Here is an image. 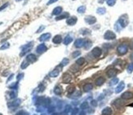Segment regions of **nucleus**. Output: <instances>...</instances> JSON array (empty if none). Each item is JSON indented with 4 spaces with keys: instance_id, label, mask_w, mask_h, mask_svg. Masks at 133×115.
<instances>
[{
    "instance_id": "1",
    "label": "nucleus",
    "mask_w": 133,
    "mask_h": 115,
    "mask_svg": "<svg viewBox=\"0 0 133 115\" xmlns=\"http://www.w3.org/2000/svg\"><path fill=\"white\" fill-rule=\"evenodd\" d=\"M32 48H33V42H30L29 44H26V45H23V46L21 47V52L20 53V56L22 57L24 55H25L29 51L31 50Z\"/></svg>"
},
{
    "instance_id": "2",
    "label": "nucleus",
    "mask_w": 133,
    "mask_h": 115,
    "mask_svg": "<svg viewBox=\"0 0 133 115\" xmlns=\"http://www.w3.org/2000/svg\"><path fill=\"white\" fill-rule=\"evenodd\" d=\"M128 50V46L126 44H121L120 45H118V47L117 48V53L118 55H124L127 53Z\"/></svg>"
},
{
    "instance_id": "3",
    "label": "nucleus",
    "mask_w": 133,
    "mask_h": 115,
    "mask_svg": "<svg viewBox=\"0 0 133 115\" xmlns=\"http://www.w3.org/2000/svg\"><path fill=\"white\" fill-rule=\"evenodd\" d=\"M118 21V23L121 25V26H122V28H125V27H126L128 25V23H129V20H128L127 15L124 14V15L121 16Z\"/></svg>"
},
{
    "instance_id": "4",
    "label": "nucleus",
    "mask_w": 133,
    "mask_h": 115,
    "mask_svg": "<svg viewBox=\"0 0 133 115\" xmlns=\"http://www.w3.org/2000/svg\"><path fill=\"white\" fill-rule=\"evenodd\" d=\"M22 24H21V21H17V22L14 23V24L11 26V27H10V29L8 30V33H10V35H11L12 33L16 32V31H17L19 29H21V27L22 26Z\"/></svg>"
},
{
    "instance_id": "5",
    "label": "nucleus",
    "mask_w": 133,
    "mask_h": 115,
    "mask_svg": "<svg viewBox=\"0 0 133 115\" xmlns=\"http://www.w3.org/2000/svg\"><path fill=\"white\" fill-rule=\"evenodd\" d=\"M21 103V99H16L15 100H13L12 102L8 103V107L11 109H15L16 108H17Z\"/></svg>"
},
{
    "instance_id": "6",
    "label": "nucleus",
    "mask_w": 133,
    "mask_h": 115,
    "mask_svg": "<svg viewBox=\"0 0 133 115\" xmlns=\"http://www.w3.org/2000/svg\"><path fill=\"white\" fill-rule=\"evenodd\" d=\"M47 50V47L46 46V45L43 43L38 45V47L36 48V52L39 53V54H42V53L46 52Z\"/></svg>"
},
{
    "instance_id": "7",
    "label": "nucleus",
    "mask_w": 133,
    "mask_h": 115,
    "mask_svg": "<svg viewBox=\"0 0 133 115\" xmlns=\"http://www.w3.org/2000/svg\"><path fill=\"white\" fill-rule=\"evenodd\" d=\"M116 38V35L111 31H107L104 35V39L107 40H111V39H114Z\"/></svg>"
},
{
    "instance_id": "8",
    "label": "nucleus",
    "mask_w": 133,
    "mask_h": 115,
    "mask_svg": "<svg viewBox=\"0 0 133 115\" xmlns=\"http://www.w3.org/2000/svg\"><path fill=\"white\" fill-rule=\"evenodd\" d=\"M85 21L89 25H93L96 22V18L93 16H87L85 17Z\"/></svg>"
},
{
    "instance_id": "9",
    "label": "nucleus",
    "mask_w": 133,
    "mask_h": 115,
    "mask_svg": "<svg viewBox=\"0 0 133 115\" xmlns=\"http://www.w3.org/2000/svg\"><path fill=\"white\" fill-rule=\"evenodd\" d=\"M71 80H72V77H71V75L69 74V73H65V74H63V76H62L63 83L68 84V83L71 82Z\"/></svg>"
},
{
    "instance_id": "10",
    "label": "nucleus",
    "mask_w": 133,
    "mask_h": 115,
    "mask_svg": "<svg viewBox=\"0 0 133 115\" xmlns=\"http://www.w3.org/2000/svg\"><path fill=\"white\" fill-rule=\"evenodd\" d=\"M92 53L95 58H99L101 55V53H102V50H101V49L99 48V47H96V48H94L92 49Z\"/></svg>"
},
{
    "instance_id": "11",
    "label": "nucleus",
    "mask_w": 133,
    "mask_h": 115,
    "mask_svg": "<svg viewBox=\"0 0 133 115\" xmlns=\"http://www.w3.org/2000/svg\"><path fill=\"white\" fill-rule=\"evenodd\" d=\"M121 98L123 99V100H131V99L133 98V93L131 92V91H126L122 95Z\"/></svg>"
},
{
    "instance_id": "12",
    "label": "nucleus",
    "mask_w": 133,
    "mask_h": 115,
    "mask_svg": "<svg viewBox=\"0 0 133 115\" xmlns=\"http://www.w3.org/2000/svg\"><path fill=\"white\" fill-rule=\"evenodd\" d=\"M117 73H118V70L115 68H110L109 69L108 71H107V76H108L110 78H111V77H114L115 76L117 75Z\"/></svg>"
},
{
    "instance_id": "13",
    "label": "nucleus",
    "mask_w": 133,
    "mask_h": 115,
    "mask_svg": "<svg viewBox=\"0 0 133 115\" xmlns=\"http://www.w3.org/2000/svg\"><path fill=\"white\" fill-rule=\"evenodd\" d=\"M51 35L50 33H45V34H43V35L39 37V39L41 41V42H45V41L49 40V39L51 38Z\"/></svg>"
},
{
    "instance_id": "14",
    "label": "nucleus",
    "mask_w": 133,
    "mask_h": 115,
    "mask_svg": "<svg viewBox=\"0 0 133 115\" xmlns=\"http://www.w3.org/2000/svg\"><path fill=\"white\" fill-rule=\"evenodd\" d=\"M84 44H85V40L83 39H78L75 40L74 42V46L76 48H82L83 46H84Z\"/></svg>"
},
{
    "instance_id": "15",
    "label": "nucleus",
    "mask_w": 133,
    "mask_h": 115,
    "mask_svg": "<svg viewBox=\"0 0 133 115\" xmlns=\"http://www.w3.org/2000/svg\"><path fill=\"white\" fill-rule=\"evenodd\" d=\"M78 21V18L76 17H69L66 21V23L69 26H73L75 25Z\"/></svg>"
},
{
    "instance_id": "16",
    "label": "nucleus",
    "mask_w": 133,
    "mask_h": 115,
    "mask_svg": "<svg viewBox=\"0 0 133 115\" xmlns=\"http://www.w3.org/2000/svg\"><path fill=\"white\" fill-rule=\"evenodd\" d=\"M26 60H27L29 63H35V62L37 61V57L35 56L34 54H33V53H30V54H28V55H27Z\"/></svg>"
},
{
    "instance_id": "17",
    "label": "nucleus",
    "mask_w": 133,
    "mask_h": 115,
    "mask_svg": "<svg viewBox=\"0 0 133 115\" xmlns=\"http://www.w3.org/2000/svg\"><path fill=\"white\" fill-rule=\"evenodd\" d=\"M124 87H125V83H124V82H121L118 85V86L116 87V89H115V93H116V94H118V93H120L121 91L124 90Z\"/></svg>"
},
{
    "instance_id": "18",
    "label": "nucleus",
    "mask_w": 133,
    "mask_h": 115,
    "mask_svg": "<svg viewBox=\"0 0 133 115\" xmlns=\"http://www.w3.org/2000/svg\"><path fill=\"white\" fill-rule=\"evenodd\" d=\"M113 111L110 107H105L101 112V115H112Z\"/></svg>"
},
{
    "instance_id": "19",
    "label": "nucleus",
    "mask_w": 133,
    "mask_h": 115,
    "mask_svg": "<svg viewBox=\"0 0 133 115\" xmlns=\"http://www.w3.org/2000/svg\"><path fill=\"white\" fill-rule=\"evenodd\" d=\"M81 95H82V92H81L80 90H75L73 91V93H72L70 96V98L71 99H76V98H79V97L81 96Z\"/></svg>"
},
{
    "instance_id": "20",
    "label": "nucleus",
    "mask_w": 133,
    "mask_h": 115,
    "mask_svg": "<svg viewBox=\"0 0 133 115\" xmlns=\"http://www.w3.org/2000/svg\"><path fill=\"white\" fill-rule=\"evenodd\" d=\"M62 11H63V8L61 7H55V8L53 9L52 15L58 16V15H60L61 13H62Z\"/></svg>"
},
{
    "instance_id": "21",
    "label": "nucleus",
    "mask_w": 133,
    "mask_h": 115,
    "mask_svg": "<svg viewBox=\"0 0 133 115\" xmlns=\"http://www.w3.org/2000/svg\"><path fill=\"white\" fill-rule=\"evenodd\" d=\"M52 41L54 44H61L62 42V37H61V35H55L54 38L52 39Z\"/></svg>"
},
{
    "instance_id": "22",
    "label": "nucleus",
    "mask_w": 133,
    "mask_h": 115,
    "mask_svg": "<svg viewBox=\"0 0 133 115\" xmlns=\"http://www.w3.org/2000/svg\"><path fill=\"white\" fill-rule=\"evenodd\" d=\"M73 41V38H72V36H70V35H66V36L65 37V39H64V40H63V43H64V45H69L71 42Z\"/></svg>"
},
{
    "instance_id": "23",
    "label": "nucleus",
    "mask_w": 133,
    "mask_h": 115,
    "mask_svg": "<svg viewBox=\"0 0 133 115\" xmlns=\"http://www.w3.org/2000/svg\"><path fill=\"white\" fill-rule=\"evenodd\" d=\"M114 105L116 107V108H120V107H122V105H123V101H122L121 99H118V100H116L115 101H114Z\"/></svg>"
},
{
    "instance_id": "24",
    "label": "nucleus",
    "mask_w": 133,
    "mask_h": 115,
    "mask_svg": "<svg viewBox=\"0 0 133 115\" xmlns=\"http://www.w3.org/2000/svg\"><path fill=\"white\" fill-rule=\"evenodd\" d=\"M105 79L103 77H100L96 80V86H102V85L105 83Z\"/></svg>"
},
{
    "instance_id": "25",
    "label": "nucleus",
    "mask_w": 133,
    "mask_h": 115,
    "mask_svg": "<svg viewBox=\"0 0 133 115\" xmlns=\"http://www.w3.org/2000/svg\"><path fill=\"white\" fill-rule=\"evenodd\" d=\"M92 88H93V86H92V84H91V83H87V84H85L83 87V91H85V92L92 90Z\"/></svg>"
},
{
    "instance_id": "26",
    "label": "nucleus",
    "mask_w": 133,
    "mask_h": 115,
    "mask_svg": "<svg viewBox=\"0 0 133 115\" xmlns=\"http://www.w3.org/2000/svg\"><path fill=\"white\" fill-rule=\"evenodd\" d=\"M59 74H60V70L58 68H55L49 73V76L51 77H56L59 76Z\"/></svg>"
},
{
    "instance_id": "27",
    "label": "nucleus",
    "mask_w": 133,
    "mask_h": 115,
    "mask_svg": "<svg viewBox=\"0 0 133 115\" xmlns=\"http://www.w3.org/2000/svg\"><path fill=\"white\" fill-rule=\"evenodd\" d=\"M17 97V91L16 90H11L8 93V98L9 99H16Z\"/></svg>"
},
{
    "instance_id": "28",
    "label": "nucleus",
    "mask_w": 133,
    "mask_h": 115,
    "mask_svg": "<svg viewBox=\"0 0 133 115\" xmlns=\"http://www.w3.org/2000/svg\"><path fill=\"white\" fill-rule=\"evenodd\" d=\"M69 14L68 13H64L62 15H60L58 16V17H56V18H55V20L56 21H60V20H63L65 18H69Z\"/></svg>"
},
{
    "instance_id": "29",
    "label": "nucleus",
    "mask_w": 133,
    "mask_h": 115,
    "mask_svg": "<svg viewBox=\"0 0 133 115\" xmlns=\"http://www.w3.org/2000/svg\"><path fill=\"white\" fill-rule=\"evenodd\" d=\"M54 93L56 96H61L62 94V88L60 86H56L54 88Z\"/></svg>"
},
{
    "instance_id": "30",
    "label": "nucleus",
    "mask_w": 133,
    "mask_h": 115,
    "mask_svg": "<svg viewBox=\"0 0 133 115\" xmlns=\"http://www.w3.org/2000/svg\"><path fill=\"white\" fill-rule=\"evenodd\" d=\"M96 13H97V14H99V15H104V14H105V13H106V9L105 8V7H99V8H97L96 10Z\"/></svg>"
},
{
    "instance_id": "31",
    "label": "nucleus",
    "mask_w": 133,
    "mask_h": 115,
    "mask_svg": "<svg viewBox=\"0 0 133 115\" xmlns=\"http://www.w3.org/2000/svg\"><path fill=\"white\" fill-rule=\"evenodd\" d=\"M118 82H119L118 78H117V77H115V78H113L112 80L110 81V86H115L116 84H118Z\"/></svg>"
},
{
    "instance_id": "32",
    "label": "nucleus",
    "mask_w": 133,
    "mask_h": 115,
    "mask_svg": "<svg viewBox=\"0 0 133 115\" xmlns=\"http://www.w3.org/2000/svg\"><path fill=\"white\" fill-rule=\"evenodd\" d=\"M84 62H85L84 58H78L76 60V63H77V65H78V66L83 65V63H84Z\"/></svg>"
},
{
    "instance_id": "33",
    "label": "nucleus",
    "mask_w": 133,
    "mask_h": 115,
    "mask_svg": "<svg viewBox=\"0 0 133 115\" xmlns=\"http://www.w3.org/2000/svg\"><path fill=\"white\" fill-rule=\"evenodd\" d=\"M9 88L11 89V90H17V89L18 88V82L11 83V85H10L9 86Z\"/></svg>"
},
{
    "instance_id": "34",
    "label": "nucleus",
    "mask_w": 133,
    "mask_h": 115,
    "mask_svg": "<svg viewBox=\"0 0 133 115\" xmlns=\"http://www.w3.org/2000/svg\"><path fill=\"white\" fill-rule=\"evenodd\" d=\"M29 63L28 62V61L26 60V59H25V61H23L22 63H21V68H22V69H25L28 66H29Z\"/></svg>"
},
{
    "instance_id": "35",
    "label": "nucleus",
    "mask_w": 133,
    "mask_h": 115,
    "mask_svg": "<svg viewBox=\"0 0 133 115\" xmlns=\"http://www.w3.org/2000/svg\"><path fill=\"white\" fill-rule=\"evenodd\" d=\"M92 46V42L90 40H85V44H84V48L86 49H88L89 48H91Z\"/></svg>"
},
{
    "instance_id": "36",
    "label": "nucleus",
    "mask_w": 133,
    "mask_h": 115,
    "mask_svg": "<svg viewBox=\"0 0 133 115\" xmlns=\"http://www.w3.org/2000/svg\"><path fill=\"white\" fill-rule=\"evenodd\" d=\"M88 107H89V104L87 102V101H84V102L82 103V104H81V109H82L83 110L88 109Z\"/></svg>"
},
{
    "instance_id": "37",
    "label": "nucleus",
    "mask_w": 133,
    "mask_h": 115,
    "mask_svg": "<svg viewBox=\"0 0 133 115\" xmlns=\"http://www.w3.org/2000/svg\"><path fill=\"white\" fill-rule=\"evenodd\" d=\"M114 29H115V31H120L122 29V27L121 26V25L118 23V21H117L116 23H115V25H114Z\"/></svg>"
},
{
    "instance_id": "38",
    "label": "nucleus",
    "mask_w": 133,
    "mask_h": 115,
    "mask_svg": "<svg viewBox=\"0 0 133 115\" xmlns=\"http://www.w3.org/2000/svg\"><path fill=\"white\" fill-rule=\"evenodd\" d=\"M45 90V86H43V85H39V87H38V88L36 89V92H43V90Z\"/></svg>"
},
{
    "instance_id": "39",
    "label": "nucleus",
    "mask_w": 133,
    "mask_h": 115,
    "mask_svg": "<svg viewBox=\"0 0 133 115\" xmlns=\"http://www.w3.org/2000/svg\"><path fill=\"white\" fill-rule=\"evenodd\" d=\"M69 59L67 58H63V60L61 61V66H62V67L66 66V65L69 63Z\"/></svg>"
},
{
    "instance_id": "40",
    "label": "nucleus",
    "mask_w": 133,
    "mask_h": 115,
    "mask_svg": "<svg viewBox=\"0 0 133 115\" xmlns=\"http://www.w3.org/2000/svg\"><path fill=\"white\" fill-rule=\"evenodd\" d=\"M78 13H85V11H86V7L85 6H80V7H78Z\"/></svg>"
},
{
    "instance_id": "41",
    "label": "nucleus",
    "mask_w": 133,
    "mask_h": 115,
    "mask_svg": "<svg viewBox=\"0 0 133 115\" xmlns=\"http://www.w3.org/2000/svg\"><path fill=\"white\" fill-rule=\"evenodd\" d=\"M116 1L117 0H106V3L109 6L113 7V6H114V4L116 3Z\"/></svg>"
},
{
    "instance_id": "42",
    "label": "nucleus",
    "mask_w": 133,
    "mask_h": 115,
    "mask_svg": "<svg viewBox=\"0 0 133 115\" xmlns=\"http://www.w3.org/2000/svg\"><path fill=\"white\" fill-rule=\"evenodd\" d=\"M9 47H10V44L7 42V43H4L3 45H2L1 47H0V49H1V50H3V49H8Z\"/></svg>"
},
{
    "instance_id": "43",
    "label": "nucleus",
    "mask_w": 133,
    "mask_h": 115,
    "mask_svg": "<svg viewBox=\"0 0 133 115\" xmlns=\"http://www.w3.org/2000/svg\"><path fill=\"white\" fill-rule=\"evenodd\" d=\"M127 72L128 73H132L133 72V63H131L130 64L127 66Z\"/></svg>"
},
{
    "instance_id": "44",
    "label": "nucleus",
    "mask_w": 133,
    "mask_h": 115,
    "mask_svg": "<svg viewBox=\"0 0 133 115\" xmlns=\"http://www.w3.org/2000/svg\"><path fill=\"white\" fill-rule=\"evenodd\" d=\"M67 90H68V92L69 93V94H72V93H73V91L75 90V87L73 86H70L67 88Z\"/></svg>"
},
{
    "instance_id": "45",
    "label": "nucleus",
    "mask_w": 133,
    "mask_h": 115,
    "mask_svg": "<svg viewBox=\"0 0 133 115\" xmlns=\"http://www.w3.org/2000/svg\"><path fill=\"white\" fill-rule=\"evenodd\" d=\"M81 54V52L80 51H74L73 53H72V58H77L78 56Z\"/></svg>"
},
{
    "instance_id": "46",
    "label": "nucleus",
    "mask_w": 133,
    "mask_h": 115,
    "mask_svg": "<svg viewBox=\"0 0 133 115\" xmlns=\"http://www.w3.org/2000/svg\"><path fill=\"white\" fill-rule=\"evenodd\" d=\"M89 33H90V31H89L88 29L84 28V29L81 30V34H83V35H87V34H89Z\"/></svg>"
},
{
    "instance_id": "47",
    "label": "nucleus",
    "mask_w": 133,
    "mask_h": 115,
    "mask_svg": "<svg viewBox=\"0 0 133 115\" xmlns=\"http://www.w3.org/2000/svg\"><path fill=\"white\" fill-rule=\"evenodd\" d=\"M70 70L72 71V72H77V71L78 70V67H76V64H75V65H73V66L71 67Z\"/></svg>"
},
{
    "instance_id": "48",
    "label": "nucleus",
    "mask_w": 133,
    "mask_h": 115,
    "mask_svg": "<svg viewBox=\"0 0 133 115\" xmlns=\"http://www.w3.org/2000/svg\"><path fill=\"white\" fill-rule=\"evenodd\" d=\"M23 77H24V73H20V74H18V76L17 77V82H19V81H21V79L23 78Z\"/></svg>"
},
{
    "instance_id": "49",
    "label": "nucleus",
    "mask_w": 133,
    "mask_h": 115,
    "mask_svg": "<svg viewBox=\"0 0 133 115\" xmlns=\"http://www.w3.org/2000/svg\"><path fill=\"white\" fill-rule=\"evenodd\" d=\"M65 112L66 113V114H67V113H69V111H71V106L67 105V106H66V108H65Z\"/></svg>"
},
{
    "instance_id": "50",
    "label": "nucleus",
    "mask_w": 133,
    "mask_h": 115,
    "mask_svg": "<svg viewBox=\"0 0 133 115\" xmlns=\"http://www.w3.org/2000/svg\"><path fill=\"white\" fill-rule=\"evenodd\" d=\"M44 29H45V26H41L39 27V29L38 30V31H36V32H37V33H39V32H41L42 31H43V30H44Z\"/></svg>"
},
{
    "instance_id": "51",
    "label": "nucleus",
    "mask_w": 133,
    "mask_h": 115,
    "mask_svg": "<svg viewBox=\"0 0 133 115\" xmlns=\"http://www.w3.org/2000/svg\"><path fill=\"white\" fill-rule=\"evenodd\" d=\"M8 6V3H6L5 4H3V6H2V7H0V11H2V10H3L4 8H6V7Z\"/></svg>"
},
{
    "instance_id": "52",
    "label": "nucleus",
    "mask_w": 133,
    "mask_h": 115,
    "mask_svg": "<svg viewBox=\"0 0 133 115\" xmlns=\"http://www.w3.org/2000/svg\"><path fill=\"white\" fill-rule=\"evenodd\" d=\"M25 113L24 112L23 110H21V111H19V112H17L16 115H25Z\"/></svg>"
},
{
    "instance_id": "53",
    "label": "nucleus",
    "mask_w": 133,
    "mask_h": 115,
    "mask_svg": "<svg viewBox=\"0 0 133 115\" xmlns=\"http://www.w3.org/2000/svg\"><path fill=\"white\" fill-rule=\"evenodd\" d=\"M56 1H58V0H49V1L47 2V5H50V4H51V3H54Z\"/></svg>"
},
{
    "instance_id": "54",
    "label": "nucleus",
    "mask_w": 133,
    "mask_h": 115,
    "mask_svg": "<svg viewBox=\"0 0 133 115\" xmlns=\"http://www.w3.org/2000/svg\"><path fill=\"white\" fill-rule=\"evenodd\" d=\"M91 104H92V105H93V106H96V105H97L96 101V100H92V102H91Z\"/></svg>"
},
{
    "instance_id": "55",
    "label": "nucleus",
    "mask_w": 133,
    "mask_h": 115,
    "mask_svg": "<svg viewBox=\"0 0 133 115\" xmlns=\"http://www.w3.org/2000/svg\"><path fill=\"white\" fill-rule=\"evenodd\" d=\"M13 77H14V75H13V74H11V76H10V77H9V78H8V79H7V82H9V81H11V79H12V78H13Z\"/></svg>"
},
{
    "instance_id": "56",
    "label": "nucleus",
    "mask_w": 133,
    "mask_h": 115,
    "mask_svg": "<svg viewBox=\"0 0 133 115\" xmlns=\"http://www.w3.org/2000/svg\"><path fill=\"white\" fill-rule=\"evenodd\" d=\"M98 1H99V3H103L105 2V0H98Z\"/></svg>"
},
{
    "instance_id": "57",
    "label": "nucleus",
    "mask_w": 133,
    "mask_h": 115,
    "mask_svg": "<svg viewBox=\"0 0 133 115\" xmlns=\"http://www.w3.org/2000/svg\"><path fill=\"white\" fill-rule=\"evenodd\" d=\"M79 115H85V113L83 112V111H82V112H81L80 114H79Z\"/></svg>"
},
{
    "instance_id": "58",
    "label": "nucleus",
    "mask_w": 133,
    "mask_h": 115,
    "mask_svg": "<svg viewBox=\"0 0 133 115\" xmlns=\"http://www.w3.org/2000/svg\"><path fill=\"white\" fill-rule=\"evenodd\" d=\"M130 58H131V59H132L133 60V53H132V54L130 55Z\"/></svg>"
},
{
    "instance_id": "59",
    "label": "nucleus",
    "mask_w": 133,
    "mask_h": 115,
    "mask_svg": "<svg viewBox=\"0 0 133 115\" xmlns=\"http://www.w3.org/2000/svg\"><path fill=\"white\" fill-rule=\"evenodd\" d=\"M130 48L133 49V43H132V44H131V45H130Z\"/></svg>"
},
{
    "instance_id": "60",
    "label": "nucleus",
    "mask_w": 133,
    "mask_h": 115,
    "mask_svg": "<svg viewBox=\"0 0 133 115\" xmlns=\"http://www.w3.org/2000/svg\"><path fill=\"white\" fill-rule=\"evenodd\" d=\"M17 2H20V1H21V0H16Z\"/></svg>"
},
{
    "instance_id": "61",
    "label": "nucleus",
    "mask_w": 133,
    "mask_h": 115,
    "mask_svg": "<svg viewBox=\"0 0 133 115\" xmlns=\"http://www.w3.org/2000/svg\"><path fill=\"white\" fill-rule=\"evenodd\" d=\"M0 115H3V114H1V113H0Z\"/></svg>"
},
{
    "instance_id": "62",
    "label": "nucleus",
    "mask_w": 133,
    "mask_h": 115,
    "mask_svg": "<svg viewBox=\"0 0 133 115\" xmlns=\"http://www.w3.org/2000/svg\"><path fill=\"white\" fill-rule=\"evenodd\" d=\"M2 24V22H0V25H1Z\"/></svg>"
}]
</instances>
